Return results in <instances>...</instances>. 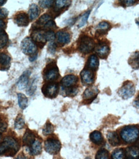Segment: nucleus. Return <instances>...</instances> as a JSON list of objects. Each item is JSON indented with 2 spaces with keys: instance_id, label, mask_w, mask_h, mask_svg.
Returning <instances> with one entry per match:
<instances>
[{
  "instance_id": "f257e3e1",
  "label": "nucleus",
  "mask_w": 139,
  "mask_h": 159,
  "mask_svg": "<svg viewBox=\"0 0 139 159\" xmlns=\"http://www.w3.org/2000/svg\"><path fill=\"white\" fill-rule=\"evenodd\" d=\"M19 149V145L15 139L7 137L2 143H0V155H14Z\"/></svg>"
},
{
  "instance_id": "f03ea898",
  "label": "nucleus",
  "mask_w": 139,
  "mask_h": 159,
  "mask_svg": "<svg viewBox=\"0 0 139 159\" xmlns=\"http://www.w3.org/2000/svg\"><path fill=\"white\" fill-rule=\"evenodd\" d=\"M121 136L125 143H134L138 137V128L136 126H125L121 131Z\"/></svg>"
},
{
  "instance_id": "7ed1b4c3",
  "label": "nucleus",
  "mask_w": 139,
  "mask_h": 159,
  "mask_svg": "<svg viewBox=\"0 0 139 159\" xmlns=\"http://www.w3.org/2000/svg\"><path fill=\"white\" fill-rule=\"evenodd\" d=\"M79 50L80 52L87 54L91 52L94 47L95 43L94 40L88 36H83L80 39H79Z\"/></svg>"
},
{
  "instance_id": "20e7f679",
  "label": "nucleus",
  "mask_w": 139,
  "mask_h": 159,
  "mask_svg": "<svg viewBox=\"0 0 139 159\" xmlns=\"http://www.w3.org/2000/svg\"><path fill=\"white\" fill-rule=\"evenodd\" d=\"M45 150L51 155L57 154L61 148V143L58 139L49 138L44 143Z\"/></svg>"
},
{
  "instance_id": "39448f33",
  "label": "nucleus",
  "mask_w": 139,
  "mask_h": 159,
  "mask_svg": "<svg viewBox=\"0 0 139 159\" xmlns=\"http://www.w3.org/2000/svg\"><path fill=\"white\" fill-rule=\"evenodd\" d=\"M60 76L59 70L56 65L54 63L49 64L45 69L44 78L46 81H53Z\"/></svg>"
},
{
  "instance_id": "423d86ee",
  "label": "nucleus",
  "mask_w": 139,
  "mask_h": 159,
  "mask_svg": "<svg viewBox=\"0 0 139 159\" xmlns=\"http://www.w3.org/2000/svg\"><path fill=\"white\" fill-rule=\"evenodd\" d=\"M135 93V87L132 82H126L119 89V95L124 99L132 97Z\"/></svg>"
},
{
  "instance_id": "0eeeda50",
  "label": "nucleus",
  "mask_w": 139,
  "mask_h": 159,
  "mask_svg": "<svg viewBox=\"0 0 139 159\" xmlns=\"http://www.w3.org/2000/svg\"><path fill=\"white\" fill-rule=\"evenodd\" d=\"M23 52L26 55H33L36 54L37 47L32 39L26 37L23 40L21 44Z\"/></svg>"
},
{
  "instance_id": "6e6552de",
  "label": "nucleus",
  "mask_w": 139,
  "mask_h": 159,
  "mask_svg": "<svg viewBox=\"0 0 139 159\" xmlns=\"http://www.w3.org/2000/svg\"><path fill=\"white\" fill-rule=\"evenodd\" d=\"M43 94L48 98H55L58 93V85L56 83H47L42 88Z\"/></svg>"
},
{
  "instance_id": "1a4fd4ad",
  "label": "nucleus",
  "mask_w": 139,
  "mask_h": 159,
  "mask_svg": "<svg viewBox=\"0 0 139 159\" xmlns=\"http://www.w3.org/2000/svg\"><path fill=\"white\" fill-rule=\"evenodd\" d=\"M82 82L85 85H91L94 81V74L90 69H83L81 72Z\"/></svg>"
},
{
  "instance_id": "9d476101",
  "label": "nucleus",
  "mask_w": 139,
  "mask_h": 159,
  "mask_svg": "<svg viewBox=\"0 0 139 159\" xmlns=\"http://www.w3.org/2000/svg\"><path fill=\"white\" fill-rule=\"evenodd\" d=\"M98 93V89L96 87L92 86L90 87H88L84 91L83 97L85 100H87L88 102H92L96 98Z\"/></svg>"
},
{
  "instance_id": "9b49d317",
  "label": "nucleus",
  "mask_w": 139,
  "mask_h": 159,
  "mask_svg": "<svg viewBox=\"0 0 139 159\" xmlns=\"http://www.w3.org/2000/svg\"><path fill=\"white\" fill-rule=\"evenodd\" d=\"M30 71H26L21 75V76L20 77L17 84V86L19 90H23V89H25L27 87V85H28L29 77L30 76Z\"/></svg>"
},
{
  "instance_id": "f8f14e48",
  "label": "nucleus",
  "mask_w": 139,
  "mask_h": 159,
  "mask_svg": "<svg viewBox=\"0 0 139 159\" xmlns=\"http://www.w3.org/2000/svg\"><path fill=\"white\" fill-rule=\"evenodd\" d=\"M78 80V78L76 76L73 75H69L62 78L61 83L64 87L70 88L75 85L77 83Z\"/></svg>"
},
{
  "instance_id": "ddd939ff",
  "label": "nucleus",
  "mask_w": 139,
  "mask_h": 159,
  "mask_svg": "<svg viewBox=\"0 0 139 159\" xmlns=\"http://www.w3.org/2000/svg\"><path fill=\"white\" fill-rule=\"evenodd\" d=\"M32 40L40 44H44L46 42L45 38V32H43L41 30H36L32 34Z\"/></svg>"
},
{
  "instance_id": "4468645a",
  "label": "nucleus",
  "mask_w": 139,
  "mask_h": 159,
  "mask_svg": "<svg viewBox=\"0 0 139 159\" xmlns=\"http://www.w3.org/2000/svg\"><path fill=\"white\" fill-rule=\"evenodd\" d=\"M97 54L102 58H106L110 53V48L105 43H100L96 48Z\"/></svg>"
},
{
  "instance_id": "2eb2a0df",
  "label": "nucleus",
  "mask_w": 139,
  "mask_h": 159,
  "mask_svg": "<svg viewBox=\"0 0 139 159\" xmlns=\"http://www.w3.org/2000/svg\"><path fill=\"white\" fill-rule=\"evenodd\" d=\"M14 21L19 26H26L29 24L28 17L27 14L24 12L18 14L16 16Z\"/></svg>"
},
{
  "instance_id": "dca6fc26",
  "label": "nucleus",
  "mask_w": 139,
  "mask_h": 159,
  "mask_svg": "<svg viewBox=\"0 0 139 159\" xmlns=\"http://www.w3.org/2000/svg\"><path fill=\"white\" fill-rule=\"evenodd\" d=\"M138 148L135 146H130L126 148L125 150L126 159H138Z\"/></svg>"
},
{
  "instance_id": "f3484780",
  "label": "nucleus",
  "mask_w": 139,
  "mask_h": 159,
  "mask_svg": "<svg viewBox=\"0 0 139 159\" xmlns=\"http://www.w3.org/2000/svg\"><path fill=\"white\" fill-rule=\"evenodd\" d=\"M35 135L32 132L31 130H28L27 129V130L26 131L23 138V143L25 146H30L35 141Z\"/></svg>"
},
{
  "instance_id": "a211bd4d",
  "label": "nucleus",
  "mask_w": 139,
  "mask_h": 159,
  "mask_svg": "<svg viewBox=\"0 0 139 159\" xmlns=\"http://www.w3.org/2000/svg\"><path fill=\"white\" fill-rule=\"evenodd\" d=\"M57 37V40L59 43L62 44H66L70 42L71 36L68 32H64V31H60L56 33V35Z\"/></svg>"
},
{
  "instance_id": "6ab92c4d",
  "label": "nucleus",
  "mask_w": 139,
  "mask_h": 159,
  "mask_svg": "<svg viewBox=\"0 0 139 159\" xmlns=\"http://www.w3.org/2000/svg\"><path fill=\"white\" fill-rule=\"evenodd\" d=\"M107 139L109 143L113 146H116L120 144V139L115 132H109L107 134Z\"/></svg>"
},
{
  "instance_id": "aec40b11",
  "label": "nucleus",
  "mask_w": 139,
  "mask_h": 159,
  "mask_svg": "<svg viewBox=\"0 0 139 159\" xmlns=\"http://www.w3.org/2000/svg\"><path fill=\"white\" fill-rule=\"evenodd\" d=\"M30 153L33 155H39L42 152V144L38 140H35L34 143L29 146Z\"/></svg>"
},
{
  "instance_id": "412c9836",
  "label": "nucleus",
  "mask_w": 139,
  "mask_h": 159,
  "mask_svg": "<svg viewBox=\"0 0 139 159\" xmlns=\"http://www.w3.org/2000/svg\"><path fill=\"white\" fill-rule=\"evenodd\" d=\"M91 141L96 144H101L103 142V137L101 133L99 131H94L90 135Z\"/></svg>"
},
{
  "instance_id": "4be33fe9",
  "label": "nucleus",
  "mask_w": 139,
  "mask_h": 159,
  "mask_svg": "<svg viewBox=\"0 0 139 159\" xmlns=\"http://www.w3.org/2000/svg\"><path fill=\"white\" fill-rule=\"evenodd\" d=\"M29 17L31 21L35 19L40 14V9L37 5L35 4H32L29 8L28 11Z\"/></svg>"
},
{
  "instance_id": "5701e85b",
  "label": "nucleus",
  "mask_w": 139,
  "mask_h": 159,
  "mask_svg": "<svg viewBox=\"0 0 139 159\" xmlns=\"http://www.w3.org/2000/svg\"><path fill=\"white\" fill-rule=\"evenodd\" d=\"M99 59L96 55H92L88 61V67L92 70H96L99 67Z\"/></svg>"
},
{
  "instance_id": "b1692460",
  "label": "nucleus",
  "mask_w": 139,
  "mask_h": 159,
  "mask_svg": "<svg viewBox=\"0 0 139 159\" xmlns=\"http://www.w3.org/2000/svg\"><path fill=\"white\" fill-rule=\"evenodd\" d=\"M71 2L66 1V0H58L55 2V11H59L61 10H63L65 8L68 7L71 4Z\"/></svg>"
},
{
  "instance_id": "393cba45",
  "label": "nucleus",
  "mask_w": 139,
  "mask_h": 159,
  "mask_svg": "<svg viewBox=\"0 0 139 159\" xmlns=\"http://www.w3.org/2000/svg\"><path fill=\"white\" fill-rule=\"evenodd\" d=\"M18 98V103L20 108L22 109H25L28 106V98L23 94L19 93L17 94Z\"/></svg>"
},
{
  "instance_id": "a878e982",
  "label": "nucleus",
  "mask_w": 139,
  "mask_h": 159,
  "mask_svg": "<svg viewBox=\"0 0 139 159\" xmlns=\"http://www.w3.org/2000/svg\"><path fill=\"white\" fill-rule=\"evenodd\" d=\"M113 159H124L125 158V150L123 148H119L115 150L112 153Z\"/></svg>"
},
{
  "instance_id": "bb28decb",
  "label": "nucleus",
  "mask_w": 139,
  "mask_h": 159,
  "mask_svg": "<svg viewBox=\"0 0 139 159\" xmlns=\"http://www.w3.org/2000/svg\"><path fill=\"white\" fill-rule=\"evenodd\" d=\"M8 35L2 29H0V49L4 48L8 43Z\"/></svg>"
},
{
  "instance_id": "cd10ccee",
  "label": "nucleus",
  "mask_w": 139,
  "mask_h": 159,
  "mask_svg": "<svg viewBox=\"0 0 139 159\" xmlns=\"http://www.w3.org/2000/svg\"><path fill=\"white\" fill-rule=\"evenodd\" d=\"M51 20H52V16H49V14H45L39 18V19L38 20V21H37V24L39 26H44L49 21H51Z\"/></svg>"
},
{
  "instance_id": "c85d7f7f",
  "label": "nucleus",
  "mask_w": 139,
  "mask_h": 159,
  "mask_svg": "<svg viewBox=\"0 0 139 159\" xmlns=\"http://www.w3.org/2000/svg\"><path fill=\"white\" fill-rule=\"evenodd\" d=\"M25 120L22 115H19L15 121V128L17 130H21L25 126Z\"/></svg>"
},
{
  "instance_id": "c756f323",
  "label": "nucleus",
  "mask_w": 139,
  "mask_h": 159,
  "mask_svg": "<svg viewBox=\"0 0 139 159\" xmlns=\"http://www.w3.org/2000/svg\"><path fill=\"white\" fill-rule=\"evenodd\" d=\"M11 63V58L5 53H0V64L3 67H8Z\"/></svg>"
},
{
  "instance_id": "7c9ffc66",
  "label": "nucleus",
  "mask_w": 139,
  "mask_h": 159,
  "mask_svg": "<svg viewBox=\"0 0 139 159\" xmlns=\"http://www.w3.org/2000/svg\"><path fill=\"white\" fill-rule=\"evenodd\" d=\"M110 28V23H108L106 21H103L97 25L96 29L97 30V32H103L106 30H108Z\"/></svg>"
},
{
  "instance_id": "2f4dec72",
  "label": "nucleus",
  "mask_w": 139,
  "mask_h": 159,
  "mask_svg": "<svg viewBox=\"0 0 139 159\" xmlns=\"http://www.w3.org/2000/svg\"><path fill=\"white\" fill-rule=\"evenodd\" d=\"M54 132V126L52 123L49 122L46 123L45 126L43 128V132L44 135H48L52 134Z\"/></svg>"
},
{
  "instance_id": "473e14b6",
  "label": "nucleus",
  "mask_w": 139,
  "mask_h": 159,
  "mask_svg": "<svg viewBox=\"0 0 139 159\" xmlns=\"http://www.w3.org/2000/svg\"><path fill=\"white\" fill-rule=\"evenodd\" d=\"M96 159H109L108 152L105 149H101L97 152Z\"/></svg>"
},
{
  "instance_id": "72a5a7b5",
  "label": "nucleus",
  "mask_w": 139,
  "mask_h": 159,
  "mask_svg": "<svg viewBox=\"0 0 139 159\" xmlns=\"http://www.w3.org/2000/svg\"><path fill=\"white\" fill-rule=\"evenodd\" d=\"M91 14V11H87V12H85L82 17L81 19H80V21H79V25H78V26L79 27H82L83 26H85V25L87 23V20H88V16L89 15H90Z\"/></svg>"
},
{
  "instance_id": "f704fd0d",
  "label": "nucleus",
  "mask_w": 139,
  "mask_h": 159,
  "mask_svg": "<svg viewBox=\"0 0 139 159\" xmlns=\"http://www.w3.org/2000/svg\"><path fill=\"white\" fill-rule=\"evenodd\" d=\"M54 3L55 2L53 1H52V0H43V1H40L38 2L40 6L44 8L51 7Z\"/></svg>"
},
{
  "instance_id": "c9c22d12",
  "label": "nucleus",
  "mask_w": 139,
  "mask_h": 159,
  "mask_svg": "<svg viewBox=\"0 0 139 159\" xmlns=\"http://www.w3.org/2000/svg\"><path fill=\"white\" fill-rule=\"evenodd\" d=\"M37 88V85H36V81L35 80H33L31 83V84L28 86V88L27 89V94L29 95H32Z\"/></svg>"
},
{
  "instance_id": "e433bc0d",
  "label": "nucleus",
  "mask_w": 139,
  "mask_h": 159,
  "mask_svg": "<svg viewBox=\"0 0 139 159\" xmlns=\"http://www.w3.org/2000/svg\"><path fill=\"white\" fill-rule=\"evenodd\" d=\"M45 38L46 41H53L55 38V34L53 31H47L45 32Z\"/></svg>"
},
{
  "instance_id": "4c0bfd02",
  "label": "nucleus",
  "mask_w": 139,
  "mask_h": 159,
  "mask_svg": "<svg viewBox=\"0 0 139 159\" xmlns=\"http://www.w3.org/2000/svg\"><path fill=\"white\" fill-rule=\"evenodd\" d=\"M7 125L6 122H5L3 119L0 118V134H2L7 130Z\"/></svg>"
},
{
  "instance_id": "58836bf2",
  "label": "nucleus",
  "mask_w": 139,
  "mask_h": 159,
  "mask_svg": "<svg viewBox=\"0 0 139 159\" xmlns=\"http://www.w3.org/2000/svg\"><path fill=\"white\" fill-rule=\"evenodd\" d=\"M77 93H78V89L76 88L70 87V89H68L67 91H66V93L69 96H74L77 94Z\"/></svg>"
},
{
  "instance_id": "ea45409f",
  "label": "nucleus",
  "mask_w": 139,
  "mask_h": 159,
  "mask_svg": "<svg viewBox=\"0 0 139 159\" xmlns=\"http://www.w3.org/2000/svg\"><path fill=\"white\" fill-rule=\"evenodd\" d=\"M8 16V11L5 8H0V19H5Z\"/></svg>"
},
{
  "instance_id": "a19ab883",
  "label": "nucleus",
  "mask_w": 139,
  "mask_h": 159,
  "mask_svg": "<svg viewBox=\"0 0 139 159\" xmlns=\"http://www.w3.org/2000/svg\"><path fill=\"white\" fill-rule=\"evenodd\" d=\"M44 28L46 29H53V28H56V25L55 24V23L53 21V20H51L49 21L45 26Z\"/></svg>"
},
{
  "instance_id": "79ce46f5",
  "label": "nucleus",
  "mask_w": 139,
  "mask_h": 159,
  "mask_svg": "<svg viewBox=\"0 0 139 159\" xmlns=\"http://www.w3.org/2000/svg\"><path fill=\"white\" fill-rule=\"evenodd\" d=\"M49 51L53 53L56 51V46L54 43H52L49 46Z\"/></svg>"
},
{
  "instance_id": "37998d69",
  "label": "nucleus",
  "mask_w": 139,
  "mask_h": 159,
  "mask_svg": "<svg viewBox=\"0 0 139 159\" xmlns=\"http://www.w3.org/2000/svg\"><path fill=\"white\" fill-rule=\"evenodd\" d=\"M121 3H123V5L132 6L133 4H135L136 3V2H135V1H124V2H122Z\"/></svg>"
},
{
  "instance_id": "c03bdc74",
  "label": "nucleus",
  "mask_w": 139,
  "mask_h": 159,
  "mask_svg": "<svg viewBox=\"0 0 139 159\" xmlns=\"http://www.w3.org/2000/svg\"><path fill=\"white\" fill-rule=\"evenodd\" d=\"M37 54L36 53V54H35V55H32L29 58V61H30L31 62H33V61H34L37 58Z\"/></svg>"
},
{
  "instance_id": "a18cd8bd",
  "label": "nucleus",
  "mask_w": 139,
  "mask_h": 159,
  "mask_svg": "<svg viewBox=\"0 0 139 159\" xmlns=\"http://www.w3.org/2000/svg\"><path fill=\"white\" fill-rule=\"evenodd\" d=\"M5 28V23L2 21V20H0V29H3Z\"/></svg>"
},
{
  "instance_id": "49530a36",
  "label": "nucleus",
  "mask_w": 139,
  "mask_h": 159,
  "mask_svg": "<svg viewBox=\"0 0 139 159\" xmlns=\"http://www.w3.org/2000/svg\"><path fill=\"white\" fill-rule=\"evenodd\" d=\"M15 159H28L24 155H19L18 157H17Z\"/></svg>"
},
{
  "instance_id": "de8ad7c7",
  "label": "nucleus",
  "mask_w": 139,
  "mask_h": 159,
  "mask_svg": "<svg viewBox=\"0 0 139 159\" xmlns=\"http://www.w3.org/2000/svg\"><path fill=\"white\" fill-rule=\"evenodd\" d=\"M6 3H7V1H2V0H0V7L3 6Z\"/></svg>"
}]
</instances>
